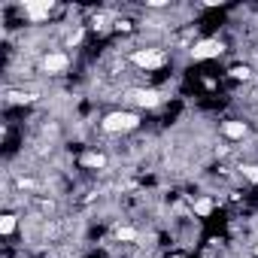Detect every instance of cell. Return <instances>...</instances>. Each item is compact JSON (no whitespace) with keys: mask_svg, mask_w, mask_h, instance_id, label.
<instances>
[{"mask_svg":"<svg viewBox=\"0 0 258 258\" xmlns=\"http://www.w3.org/2000/svg\"><path fill=\"white\" fill-rule=\"evenodd\" d=\"M137 124H140L137 112H109L103 118V131L106 134H124V131H134Z\"/></svg>","mask_w":258,"mask_h":258,"instance_id":"obj_1","label":"cell"},{"mask_svg":"<svg viewBox=\"0 0 258 258\" xmlns=\"http://www.w3.org/2000/svg\"><path fill=\"white\" fill-rule=\"evenodd\" d=\"M222 43L219 40H201V43H195V49H191V58L195 61H207V58H219L222 55Z\"/></svg>","mask_w":258,"mask_h":258,"instance_id":"obj_2","label":"cell"},{"mask_svg":"<svg viewBox=\"0 0 258 258\" xmlns=\"http://www.w3.org/2000/svg\"><path fill=\"white\" fill-rule=\"evenodd\" d=\"M131 61H134L137 67L155 70V67H161V64H164V55H161V52H155V49H137V52L131 55Z\"/></svg>","mask_w":258,"mask_h":258,"instance_id":"obj_3","label":"cell"},{"mask_svg":"<svg viewBox=\"0 0 258 258\" xmlns=\"http://www.w3.org/2000/svg\"><path fill=\"white\" fill-rule=\"evenodd\" d=\"M25 13L31 22H43L52 13V0H25Z\"/></svg>","mask_w":258,"mask_h":258,"instance_id":"obj_4","label":"cell"},{"mask_svg":"<svg viewBox=\"0 0 258 258\" xmlns=\"http://www.w3.org/2000/svg\"><path fill=\"white\" fill-rule=\"evenodd\" d=\"M137 106H146V109H152V106H158L161 103V94L155 91V88H137V91H131L127 94Z\"/></svg>","mask_w":258,"mask_h":258,"instance_id":"obj_5","label":"cell"},{"mask_svg":"<svg viewBox=\"0 0 258 258\" xmlns=\"http://www.w3.org/2000/svg\"><path fill=\"white\" fill-rule=\"evenodd\" d=\"M67 67H70V58L61 55V52H52V55L43 58V70H46V73H64Z\"/></svg>","mask_w":258,"mask_h":258,"instance_id":"obj_6","label":"cell"},{"mask_svg":"<svg viewBox=\"0 0 258 258\" xmlns=\"http://www.w3.org/2000/svg\"><path fill=\"white\" fill-rule=\"evenodd\" d=\"M222 134L228 140H243L246 137V121H225L222 124Z\"/></svg>","mask_w":258,"mask_h":258,"instance_id":"obj_7","label":"cell"},{"mask_svg":"<svg viewBox=\"0 0 258 258\" xmlns=\"http://www.w3.org/2000/svg\"><path fill=\"white\" fill-rule=\"evenodd\" d=\"M79 161H82L85 167H97V170H103V167H106V158H103L100 152H85Z\"/></svg>","mask_w":258,"mask_h":258,"instance_id":"obj_8","label":"cell"},{"mask_svg":"<svg viewBox=\"0 0 258 258\" xmlns=\"http://www.w3.org/2000/svg\"><path fill=\"white\" fill-rule=\"evenodd\" d=\"M195 213H198V216H210V213H213V201H210V198L195 201Z\"/></svg>","mask_w":258,"mask_h":258,"instance_id":"obj_9","label":"cell"},{"mask_svg":"<svg viewBox=\"0 0 258 258\" xmlns=\"http://www.w3.org/2000/svg\"><path fill=\"white\" fill-rule=\"evenodd\" d=\"M16 231V216H4V219H0V234H13Z\"/></svg>","mask_w":258,"mask_h":258,"instance_id":"obj_10","label":"cell"},{"mask_svg":"<svg viewBox=\"0 0 258 258\" xmlns=\"http://www.w3.org/2000/svg\"><path fill=\"white\" fill-rule=\"evenodd\" d=\"M228 73H231V79H243V82L252 76V70H249V67H231Z\"/></svg>","mask_w":258,"mask_h":258,"instance_id":"obj_11","label":"cell"},{"mask_svg":"<svg viewBox=\"0 0 258 258\" xmlns=\"http://www.w3.org/2000/svg\"><path fill=\"white\" fill-rule=\"evenodd\" d=\"M240 170H243V176H246L249 182L258 185V164H246V167H240Z\"/></svg>","mask_w":258,"mask_h":258,"instance_id":"obj_12","label":"cell"},{"mask_svg":"<svg viewBox=\"0 0 258 258\" xmlns=\"http://www.w3.org/2000/svg\"><path fill=\"white\" fill-rule=\"evenodd\" d=\"M115 237H118V240H137V231H134V228H118Z\"/></svg>","mask_w":258,"mask_h":258,"instance_id":"obj_13","label":"cell"},{"mask_svg":"<svg viewBox=\"0 0 258 258\" xmlns=\"http://www.w3.org/2000/svg\"><path fill=\"white\" fill-rule=\"evenodd\" d=\"M10 100H19V103H22V100H34V97H31V94H22V91H13Z\"/></svg>","mask_w":258,"mask_h":258,"instance_id":"obj_14","label":"cell"},{"mask_svg":"<svg viewBox=\"0 0 258 258\" xmlns=\"http://www.w3.org/2000/svg\"><path fill=\"white\" fill-rule=\"evenodd\" d=\"M252 97H255V100H258V91H255V94H252Z\"/></svg>","mask_w":258,"mask_h":258,"instance_id":"obj_15","label":"cell"},{"mask_svg":"<svg viewBox=\"0 0 258 258\" xmlns=\"http://www.w3.org/2000/svg\"><path fill=\"white\" fill-rule=\"evenodd\" d=\"M255 255H258V246H255Z\"/></svg>","mask_w":258,"mask_h":258,"instance_id":"obj_16","label":"cell"}]
</instances>
